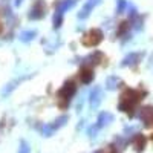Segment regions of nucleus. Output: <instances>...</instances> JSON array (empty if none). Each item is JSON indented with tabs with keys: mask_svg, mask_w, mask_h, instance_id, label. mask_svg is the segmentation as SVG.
I'll return each instance as SVG.
<instances>
[{
	"mask_svg": "<svg viewBox=\"0 0 153 153\" xmlns=\"http://www.w3.org/2000/svg\"><path fill=\"white\" fill-rule=\"evenodd\" d=\"M37 37V31H23V32H20V35H19V40L20 42H23V43H28V42H32L34 38Z\"/></svg>",
	"mask_w": 153,
	"mask_h": 153,
	"instance_id": "nucleus-15",
	"label": "nucleus"
},
{
	"mask_svg": "<svg viewBox=\"0 0 153 153\" xmlns=\"http://www.w3.org/2000/svg\"><path fill=\"white\" fill-rule=\"evenodd\" d=\"M46 14V6L43 0H37V2L32 5V8L29 9V19L31 20H40L43 19Z\"/></svg>",
	"mask_w": 153,
	"mask_h": 153,
	"instance_id": "nucleus-5",
	"label": "nucleus"
},
{
	"mask_svg": "<svg viewBox=\"0 0 153 153\" xmlns=\"http://www.w3.org/2000/svg\"><path fill=\"white\" fill-rule=\"evenodd\" d=\"M113 121V115L110 112H101L98 115V120H97V126L100 127V129H103V127L109 126L110 123Z\"/></svg>",
	"mask_w": 153,
	"mask_h": 153,
	"instance_id": "nucleus-13",
	"label": "nucleus"
},
{
	"mask_svg": "<svg viewBox=\"0 0 153 153\" xmlns=\"http://www.w3.org/2000/svg\"><path fill=\"white\" fill-rule=\"evenodd\" d=\"M147 95L146 91H141V89H126V91L121 94L120 97V104L118 109L124 113H127L132 118L135 115V110L138 107V104L141 103V100Z\"/></svg>",
	"mask_w": 153,
	"mask_h": 153,
	"instance_id": "nucleus-1",
	"label": "nucleus"
},
{
	"mask_svg": "<svg viewBox=\"0 0 153 153\" xmlns=\"http://www.w3.org/2000/svg\"><path fill=\"white\" fill-rule=\"evenodd\" d=\"M26 78H28V76H22V78H17V80H14V81H11V83L3 89V91H2V95H9V94H11V92L17 87V84H20L22 81H25Z\"/></svg>",
	"mask_w": 153,
	"mask_h": 153,
	"instance_id": "nucleus-16",
	"label": "nucleus"
},
{
	"mask_svg": "<svg viewBox=\"0 0 153 153\" xmlns=\"http://www.w3.org/2000/svg\"><path fill=\"white\" fill-rule=\"evenodd\" d=\"M101 103V87H94L91 95H89V104H91L92 109H97Z\"/></svg>",
	"mask_w": 153,
	"mask_h": 153,
	"instance_id": "nucleus-12",
	"label": "nucleus"
},
{
	"mask_svg": "<svg viewBox=\"0 0 153 153\" xmlns=\"http://www.w3.org/2000/svg\"><path fill=\"white\" fill-rule=\"evenodd\" d=\"M132 146H133V149L139 153V152H144V149H146V144H147V139H146V136L143 135V133H136L133 138H132Z\"/></svg>",
	"mask_w": 153,
	"mask_h": 153,
	"instance_id": "nucleus-8",
	"label": "nucleus"
},
{
	"mask_svg": "<svg viewBox=\"0 0 153 153\" xmlns=\"http://www.w3.org/2000/svg\"><path fill=\"white\" fill-rule=\"evenodd\" d=\"M139 120L146 127H153V106H144L139 110Z\"/></svg>",
	"mask_w": 153,
	"mask_h": 153,
	"instance_id": "nucleus-6",
	"label": "nucleus"
},
{
	"mask_svg": "<svg viewBox=\"0 0 153 153\" xmlns=\"http://www.w3.org/2000/svg\"><path fill=\"white\" fill-rule=\"evenodd\" d=\"M94 153H103V152H100V150H98V152H94Z\"/></svg>",
	"mask_w": 153,
	"mask_h": 153,
	"instance_id": "nucleus-25",
	"label": "nucleus"
},
{
	"mask_svg": "<svg viewBox=\"0 0 153 153\" xmlns=\"http://www.w3.org/2000/svg\"><path fill=\"white\" fill-rule=\"evenodd\" d=\"M75 92H76V84L72 80L66 81L65 84L61 86L60 91L57 92V104H58V107L60 109H66L69 106V103H71V100L74 98Z\"/></svg>",
	"mask_w": 153,
	"mask_h": 153,
	"instance_id": "nucleus-2",
	"label": "nucleus"
},
{
	"mask_svg": "<svg viewBox=\"0 0 153 153\" xmlns=\"http://www.w3.org/2000/svg\"><path fill=\"white\" fill-rule=\"evenodd\" d=\"M101 42H103V31L101 29H91L89 32H86L81 38V43L87 48H94L98 46Z\"/></svg>",
	"mask_w": 153,
	"mask_h": 153,
	"instance_id": "nucleus-3",
	"label": "nucleus"
},
{
	"mask_svg": "<svg viewBox=\"0 0 153 153\" xmlns=\"http://www.w3.org/2000/svg\"><path fill=\"white\" fill-rule=\"evenodd\" d=\"M129 29H130V22L127 20V22H123V23H120V26H118V31H117V37H124V35H127V32H129Z\"/></svg>",
	"mask_w": 153,
	"mask_h": 153,
	"instance_id": "nucleus-17",
	"label": "nucleus"
},
{
	"mask_svg": "<svg viewBox=\"0 0 153 153\" xmlns=\"http://www.w3.org/2000/svg\"><path fill=\"white\" fill-rule=\"evenodd\" d=\"M61 23H63V14L55 12L54 14V29H58L61 26Z\"/></svg>",
	"mask_w": 153,
	"mask_h": 153,
	"instance_id": "nucleus-19",
	"label": "nucleus"
},
{
	"mask_svg": "<svg viewBox=\"0 0 153 153\" xmlns=\"http://www.w3.org/2000/svg\"><path fill=\"white\" fill-rule=\"evenodd\" d=\"M2 32H3V25L0 23V34H2Z\"/></svg>",
	"mask_w": 153,
	"mask_h": 153,
	"instance_id": "nucleus-23",
	"label": "nucleus"
},
{
	"mask_svg": "<svg viewBox=\"0 0 153 153\" xmlns=\"http://www.w3.org/2000/svg\"><path fill=\"white\" fill-rule=\"evenodd\" d=\"M143 58V52H130L127 57H124V60L121 61V66H135L138 65Z\"/></svg>",
	"mask_w": 153,
	"mask_h": 153,
	"instance_id": "nucleus-9",
	"label": "nucleus"
},
{
	"mask_svg": "<svg viewBox=\"0 0 153 153\" xmlns=\"http://www.w3.org/2000/svg\"><path fill=\"white\" fill-rule=\"evenodd\" d=\"M78 76H80V81H81L83 84H89V83L94 80V69H92L91 66L84 65V66L80 69Z\"/></svg>",
	"mask_w": 153,
	"mask_h": 153,
	"instance_id": "nucleus-7",
	"label": "nucleus"
},
{
	"mask_svg": "<svg viewBox=\"0 0 153 153\" xmlns=\"http://www.w3.org/2000/svg\"><path fill=\"white\" fill-rule=\"evenodd\" d=\"M68 120H69V118L66 117V115H63V117L57 118L55 121H52L51 124H45V126H42V129H40V130H42V135H43V136H51L54 132H57L60 127L65 126V124L68 123Z\"/></svg>",
	"mask_w": 153,
	"mask_h": 153,
	"instance_id": "nucleus-4",
	"label": "nucleus"
},
{
	"mask_svg": "<svg viewBox=\"0 0 153 153\" xmlns=\"http://www.w3.org/2000/svg\"><path fill=\"white\" fill-rule=\"evenodd\" d=\"M78 0H58L55 3V12H60V14H65V12L71 8H74L76 5Z\"/></svg>",
	"mask_w": 153,
	"mask_h": 153,
	"instance_id": "nucleus-10",
	"label": "nucleus"
},
{
	"mask_svg": "<svg viewBox=\"0 0 153 153\" xmlns=\"http://www.w3.org/2000/svg\"><path fill=\"white\" fill-rule=\"evenodd\" d=\"M100 2H101V0H87L86 5L83 6V9L78 12V19H81V20L86 19V17L92 12V9H94L97 5H100Z\"/></svg>",
	"mask_w": 153,
	"mask_h": 153,
	"instance_id": "nucleus-11",
	"label": "nucleus"
},
{
	"mask_svg": "<svg viewBox=\"0 0 153 153\" xmlns=\"http://www.w3.org/2000/svg\"><path fill=\"white\" fill-rule=\"evenodd\" d=\"M22 3H23V0H14V5L16 6H20Z\"/></svg>",
	"mask_w": 153,
	"mask_h": 153,
	"instance_id": "nucleus-22",
	"label": "nucleus"
},
{
	"mask_svg": "<svg viewBox=\"0 0 153 153\" xmlns=\"http://www.w3.org/2000/svg\"><path fill=\"white\" fill-rule=\"evenodd\" d=\"M109 153H117V149H113V147H112V150H110Z\"/></svg>",
	"mask_w": 153,
	"mask_h": 153,
	"instance_id": "nucleus-24",
	"label": "nucleus"
},
{
	"mask_svg": "<svg viewBox=\"0 0 153 153\" xmlns=\"http://www.w3.org/2000/svg\"><path fill=\"white\" fill-rule=\"evenodd\" d=\"M98 130H100V127H98L97 124H94L92 127H89V129H87V135L91 136V138H95L97 133H98Z\"/></svg>",
	"mask_w": 153,
	"mask_h": 153,
	"instance_id": "nucleus-21",
	"label": "nucleus"
},
{
	"mask_svg": "<svg viewBox=\"0 0 153 153\" xmlns=\"http://www.w3.org/2000/svg\"><path fill=\"white\" fill-rule=\"evenodd\" d=\"M121 84H123V81L118 78L117 75H112V76H109V78L106 80V89H109V91H115V89H118Z\"/></svg>",
	"mask_w": 153,
	"mask_h": 153,
	"instance_id": "nucleus-14",
	"label": "nucleus"
},
{
	"mask_svg": "<svg viewBox=\"0 0 153 153\" xmlns=\"http://www.w3.org/2000/svg\"><path fill=\"white\" fill-rule=\"evenodd\" d=\"M127 6H129V3L126 0H117V14H123Z\"/></svg>",
	"mask_w": 153,
	"mask_h": 153,
	"instance_id": "nucleus-18",
	"label": "nucleus"
},
{
	"mask_svg": "<svg viewBox=\"0 0 153 153\" xmlns=\"http://www.w3.org/2000/svg\"><path fill=\"white\" fill-rule=\"evenodd\" d=\"M19 153H31V147L26 141H22L20 147H19Z\"/></svg>",
	"mask_w": 153,
	"mask_h": 153,
	"instance_id": "nucleus-20",
	"label": "nucleus"
}]
</instances>
